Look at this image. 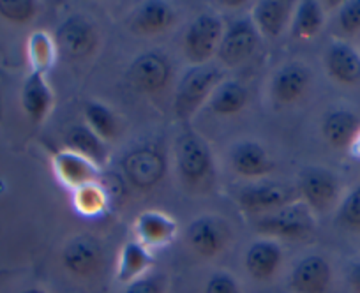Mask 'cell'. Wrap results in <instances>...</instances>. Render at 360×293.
I'll list each match as a JSON object with an SVG mask.
<instances>
[{"label": "cell", "mask_w": 360, "mask_h": 293, "mask_svg": "<svg viewBox=\"0 0 360 293\" xmlns=\"http://www.w3.org/2000/svg\"><path fill=\"white\" fill-rule=\"evenodd\" d=\"M292 4L285 0H262L255 8V23L265 36L276 37L283 32Z\"/></svg>", "instance_id": "21"}, {"label": "cell", "mask_w": 360, "mask_h": 293, "mask_svg": "<svg viewBox=\"0 0 360 293\" xmlns=\"http://www.w3.org/2000/svg\"><path fill=\"white\" fill-rule=\"evenodd\" d=\"M136 232L140 239L148 246H161L173 239L176 225L172 217L161 212H143L138 217Z\"/></svg>", "instance_id": "20"}, {"label": "cell", "mask_w": 360, "mask_h": 293, "mask_svg": "<svg viewBox=\"0 0 360 293\" xmlns=\"http://www.w3.org/2000/svg\"><path fill=\"white\" fill-rule=\"evenodd\" d=\"M281 247L270 240H258L245 253V267L256 279H269L281 263Z\"/></svg>", "instance_id": "18"}, {"label": "cell", "mask_w": 360, "mask_h": 293, "mask_svg": "<svg viewBox=\"0 0 360 293\" xmlns=\"http://www.w3.org/2000/svg\"><path fill=\"white\" fill-rule=\"evenodd\" d=\"M311 80L309 69L302 64H288L279 69L272 84V92L281 103H293L304 94Z\"/></svg>", "instance_id": "16"}, {"label": "cell", "mask_w": 360, "mask_h": 293, "mask_svg": "<svg viewBox=\"0 0 360 293\" xmlns=\"http://www.w3.org/2000/svg\"><path fill=\"white\" fill-rule=\"evenodd\" d=\"M106 202H108V196H106V191L98 182L78 188L75 193L76 209L85 214V216H96L101 210H105Z\"/></svg>", "instance_id": "30"}, {"label": "cell", "mask_w": 360, "mask_h": 293, "mask_svg": "<svg viewBox=\"0 0 360 293\" xmlns=\"http://www.w3.org/2000/svg\"><path fill=\"white\" fill-rule=\"evenodd\" d=\"M64 265L76 275H90L101 267V246L94 237L76 235L68 242L64 249Z\"/></svg>", "instance_id": "7"}, {"label": "cell", "mask_w": 360, "mask_h": 293, "mask_svg": "<svg viewBox=\"0 0 360 293\" xmlns=\"http://www.w3.org/2000/svg\"><path fill=\"white\" fill-rule=\"evenodd\" d=\"M349 285H352L353 292L360 293V263H356L349 272Z\"/></svg>", "instance_id": "36"}, {"label": "cell", "mask_w": 360, "mask_h": 293, "mask_svg": "<svg viewBox=\"0 0 360 293\" xmlns=\"http://www.w3.org/2000/svg\"><path fill=\"white\" fill-rule=\"evenodd\" d=\"M30 62L34 65V72H44L53 65L55 60V43L46 32H34L29 41Z\"/></svg>", "instance_id": "29"}, {"label": "cell", "mask_w": 360, "mask_h": 293, "mask_svg": "<svg viewBox=\"0 0 360 293\" xmlns=\"http://www.w3.org/2000/svg\"><path fill=\"white\" fill-rule=\"evenodd\" d=\"M323 27V11L320 4L314 0H304L297 9L295 20H293V36L300 39L314 37Z\"/></svg>", "instance_id": "27"}, {"label": "cell", "mask_w": 360, "mask_h": 293, "mask_svg": "<svg viewBox=\"0 0 360 293\" xmlns=\"http://www.w3.org/2000/svg\"><path fill=\"white\" fill-rule=\"evenodd\" d=\"M124 171L133 184L140 185V188H148L161 181V177L165 175V161L154 150H133L124 159Z\"/></svg>", "instance_id": "12"}, {"label": "cell", "mask_w": 360, "mask_h": 293, "mask_svg": "<svg viewBox=\"0 0 360 293\" xmlns=\"http://www.w3.org/2000/svg\"><path fill=\"white\" fill-rule=\"evenodd\" d=\"M0 15L15 23H25L36 15V4L30 0H0Z\"/></svg>", "instance_id": "31"}, {"label": "cell", "mask_w": 360, "mask_h": 293, "mask_svg": "<svg viewBox=\"0 0 360 293\" xmlns=\"http://www.w3.org/2000/svg\"><path fill=\"white\" fill-rule=\"evenodd\" d=\"M188 242L202 256H214L224 246V235L221 226L210 217H200L189 225Z\"/></svg>", "instance_id": "15"}, {"label": "cell", "mask_w": 360, "mask_h": 293, "mask_svg": "<svg viewBox=\"0 0 360 293\" xmlns=\"http://www.w3.org/2000/svg\"><path fill=\"white\" fill-rule=\"evenodd\" d=\"M126 293H161V286L154 279H136L131 282Z\"/></svg>", "instance_id": "35"}, {"label": "cell", "mask_w": 360, "mask_h": 293, "mask_svg": "<svg viewBox=\"0 0 360 293\" xmlns=\"http://www.w3.org/2000/svg\"><path fill=\"white\" fill-rule=\"evenodd\" d=\"M327 67L332 78L341 84H355L360 80V57L345 43L332 44L327 53Z\"/></svg>", "instance_id": "19"}, {"label": "cell", "mask_w": 360, "mask_h": 293, "mask_svg": "<svg viewBox=\"0 0 360 293\" xmlns=\"http://www.w3.org/2000/svg\"><path fill=\"white\" fill-rule=\"evenodd\" d=\"M205 293H240V288L230 275L217 274L209 281Z\"/></svg>", "instance_id": "34"}, {"label": "cell", "mask_w": 360, "mask_h": 293, "mask_svg": "<svg viewBox=\"0 0 360 293\" xmlns=\"http://www.w3.org/2000/svg\"><path fill=\"white\" fill-rule=\"evenodd\" d=\"M221 39H223L221 20L214 15H200L186 32V55L193 64H205L219 50Z\"/></svg>", "instance_id": "2"}, {"label": "cell", "mask_w": 360, "mask_h": 293, "mask_svg": "<svg viewBox=\"0 0 360 293\" xmlns=\"http://www.w3.org/2000/svg\"><path fill=\"white\" fill-rule=\"evenodd\" d=\"M339 23L346 32H355L360 29V0L346 2L339 13Z\"/></svg>", "instance_id": "33"}, {"label": "cell", "mask_w": 360, "mask_h": 293, "mask_svg": "<svg viewBox=\"0 0 360 293\" xmlns=\"http://www.w3.org/2000/svg\"><path fill=\"white\" fill-rule=\"evenodd\" d=\"M127 77L138 91L154 94L168 84L169 64L159 53H143L131 64Z\"/></svg>", "instance_id": "6"}, {"label": "cell", "mask_w": 360, "mask_h": 293, "mask_svg": "<svg viewBox=\"0 0 360 293\" xmlns=\"http://www.w3.org/2000/svg\"><path fill=\"white\" fill-rule=\"evenodd\" d=\"M258 46V30L249 20H237L223 34L217 55L228 67L242 64Z\"/></svg>", "instance_id": "4"}, {"label": "cell", "mask_w": 360, "mask_h": 293, "mask_svg": "<svg viewBox=\"0 0 360 293\" xmlns=\"http://www.w3.org/2000/svg\"><path fill=\"white\" fill-rule=\"evenodd\" d=\"M85 119L90 129L103 140H113L117 134V120L113 113L101 103H89L85 106Z\"/></svg>", "instance_id": "28"}, {"label": "cell", "mask_w": 360, "mask_h": 293, "mask_svg": "<svg viewBox=\"0 0 360 293\" xmlns=\"http://www.w3.org/2000/svg\"><path fill=\"white\" fill-rule=\"evenodd\" d=\"M68 147L72 152L79 154V156L86 157L92 163L101 164L106 159V150L103 145L101 138L94 133L92 129L85 126H75L69 129L68 138Z\"/></svg>", "instance_id": "22"}, {"label": "cell", "mask_w": 360, "mask_h": 293, "mask_svg": "<svg viewBox=\"0 0 360 293\" xmlns=\"http://www.w3.org/2000/svg\"><path fill=\"white\" fill-rule=\"evenodd\" d=\"M248 101V92L237 82H223L217 85L210 98V108L219 115H233L240 112Z\"/></svg>", "instance_id": "23"}, {"label": "cell", "mask_w": 360, "mask_h": 293, "mask_svg": "<svg viewBox=\"0 0 360 293\" xmlns=\"http://www.w3.org/2000/svg\"><path fill=\"white\" fill-rule=\"evenodd\" d=\"M256 228L262 233H270V235L304 239L313 232V217L306 205L292 203V205L283 207L274 216L263 217Z\"/></svg>", "instance_id": "3"}, {"label": "cell", "mask_w": 360, "mask_h": 293, "mask_svg": "<svg viewBox=\"0 0 360 293\" xmlns=\"http://www.w3.org/2000/svg\"><path fill=\"white\" fill-rule=\"evenodd\" d=\"M293 198H295V193H293L292 188L285 184L266 182V184H256L245 188L238 196V202L245 210L259 212V210L286 207Z\"/></svg>", "instance_id": "8"}, {"label": "cell", "mask_w": 360, "mask_h": 293, "mask_svg": "<svg viewBox=\"0 0 360 293\" xmlns=\"http://www.w3.org/2000/svg\"><path fill=\"white\" fill-rule=\"evenodd\" d=\"M359 120L353 113L339 110L330 113L323 122V134L334 147H346L355 138Z\"/></svg>", "instance_id": "24"}, {"label": "cell", "mask_w": 360, "mask_h": 293, "mask_svg": "<svg viewBox=\"0 0 360 293\" xmlns=\"http://www.w3.org/2000/svg\"><path fill=\"white\" fill-rule=\"evenodd\" d=\"M152 256L141 242H127L120 254L119 263V279L122 282L133 281L147 267L152 265Z\"/></svg>", "instance_id": "26"}, {"label": "cell", "mask_w": 360, "mask_h": 293, "mask_svg": "<svg viewBox=\"0 0 360 293\" xmlns=\"http://www.w3.org/2000/svg\"><path fill=\"white\" fill-rule=\"evenodd\" d=\"M231 163L233 168L244 177H263L269 171H272L274 163L269 157V154L259 147L258 143L245 141L235 147L231 154Z\"/></svg>", "instance_id": "17"}, {"label": "cell", "mask_w": 360, "mask_h": 293, "mask_svg": "<svg viewBox=\"0 0 360 293\" xmlns=\"http://www.w3.org/2000/svg\"><path fill=\"white\" fill-rule=\"evenodd\" d=\"M22 105L34 124H39L53 105V94L48 87L44 74L34 72L27 78L22 92Z\"/></svg>", "instance_id": "14"}, {"label": "cell", "mask_w": 360, "mask_h": 293, "mask_svg": "<svg viewBox=\"0 0 360 293\" xmlns=\"http://www.w3.org/2000/svg\"><path fill=\"white\" fill-rule=\"evenodd\" d=\"M172 20L173 15L168 4L159 2V0H150V2H145L140 6L134 23H136L138 32L154 34L166 29L172 23Z\"/></svg>", "instance_id": "25"}, {"label": "cell", "mask_w": 360, "mask_h": 293, "mask_svg": "<svg viewBox=\"0 0 360 293\" xmlns=\"http://www.w3.org/2000/svg\"><path fill=\"white\" fill-rule=\"evenodd\" d=\"M176 161L182 175L193 182L205 178L212 168L209 147L196 133H186L180 136L176 145Z\"/></svg>", "instance_id": "5"}, {"label": "cell", "mask_w": 360, "mask_h": 293, "mask_svg": "<svg viewBox=\"0 0 360 293\" xmlns=\"http://www.w3.org/2000/svg\"><path fill=\"white\" fill-rule=\"evenodd\" d=\"M96 30L83 16H71L57 30V44L60 51L71 57H82L96 46Z\"/></svg>", "instance_id": "9"}, {"label": "cell", "mask_w": 360, "mask_h": 293, "mask_svg": "<svg viewBox=\"0 0 360 293\" xmlns=\"http://www.w3.org/2000/svg\"><path fill=\"white\" fill-rule=\"evenodd\" d=\"M53 167L60 181L76 189L86 184H96L99 178L98 167L86 157L72 152V150L58 152L55 156Z\"/></svg>", "instance_id": "11"}, {"label": "cell", "mask_w": 360, "mask_h": 293, "mask_svg": "<svg viewBox=\"0 0 360 293\" xmlns=\"http://www.w3.org/2000/svg\"><path fill=\"white\" fill-rule=\"evenodd\" d=\"M341 219L349 226L360 228V188H356L341 207Z\"/></svg>", "instance_id": "32"}, {"label": "cell", "mask_w": 360, "mask_h": 293, "mask_svg": "<svg viewBox=\"0 0 360 293\" xmlns=\"http://www.w3.org/2000/svg\"><path fill=\"white\" fill-rule=\"evenodd\" d=\"M300 191L313 209L327 210L338 196V182L327 170L307 168L300 175Z\"/></svg>", "instance_id": "10"}, {"label": "cell", "mask_w": 360, "mask_h": 293, "mask_svg": "<svg viewBox=\"0 0 360 293\" xmlns=\"http://www.w3.org/2000/svg\"><path fill=\"white\" fill-rule=\"evenodd\" d=\"M22 293H46V292H43V289L39 288H29V289H23Z\"/></svg>", "instance_id": "37"}, {"label": "cell", "mask_w": 360, "mask_h": 293, "mask_svg": "<svg viewBox=\"0 0 360 293\" xmlns=\"http://www.w3.org/2000/svg\"><path fill=\"white\" fill-rule=\"evenodd\" d=\"M330 285V267L325 258L307 256L300 260L292 274V288L297 293H325Z\"/></svg>", "instance_id": "13"}, {"label": "cell", "mask_w": 360, "mask_h": 293, "mask_svg": "<svg viewBox=\"0 0 360 293\" xmlns=\"http://www.w3.org/2000/svg\"><path fill=\"white\" fill-rule=\"evenodd\" d=\"M223 72L214 65H195L184 74L176 89L175 112L180 119H189L202 103L212 94Z\"/></svg>", "instance_id": "1"}]
</instances>
